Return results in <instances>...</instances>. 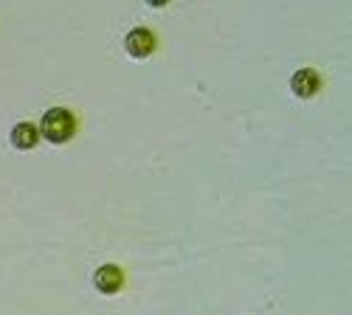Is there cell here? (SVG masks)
Masks as SVG:
<instances>
[{"mask_svg": "<svg viewBox=\"0 0 352 315\" xmlns=\"http://www.w3.org/2000/svg\"><path fill=\"white\" fill-rule=\"evenodd\" d=\"M40 132H43L45 141H51V144H68V141L74 138V132H76L74 113L65 110V107H51L40 121Z\"/></svg>", "mask_w": 352, "mask_h": 315, "instance_id": "1", "label": "cell"}, {"mask_svg": "<svg viewBox=\"0 0 352 315\" xmlns=\"http://www.w3.org/2000/svg\"><path fill=\"white\" fill-rule=\"evenodd\" d=\"M124 48L127 54L133 56V60H146V56H153L155 48H158V40L155 34L150 32V28H133V32L124 37Z\"/></svg>", "mask_w": 352, "mask_h": 315, "instance_id": "2", "label": "cell"}, {"mask_svg": "<svg viewBox=\"0 0 352 315\" xmlns=\"http://www.w3.org/2000/svg\"><path fill=\"white\" fill-rule=\"evenodd\" d=\"M94 284L96 290L104 293V296H113L124 288V270L119 265H102L96 273H94Z\"/></svg>", "mask_w": 352, "mask_h": 315, "instance_id": "3", "label": "cell"}, {"mask_svg": "<svg viewBox=\"0 0 352 315\" xmlns=\"http://www.w3.org/2000/svg\"><path fill=\"white\" fill-rule=\"evenodd\" d=\"M318 88H321V76L313 68H302L290 76V91L299 99H313L318 93Z\"/></svg>", "mask_w": 352, "mask_h": 315, "instance_id": "4", "label": "cell"}, {"mask_svg": "<svg viewBox=\"0 0 352 315\" xmlns=\"http://www.w3.org/2000/svg\"><path fill=\"white\" fill-rule=\"evenodd\" d=\"M12 147L14 150H34L37 144H40V138H43V132H40V127H34L32 121H20V124H14L12 127Z\"/></svg>", "mask_w": 352, "mask_h": 315, "instance_id": "5", "label": "cell"}, {"mask_svg": "<svg viewBox=\"0 0 352 315\" xmlns=\"http://www.w3.org/2000/svg\"><path fill=\"white\" fill-rule=\"evenodd\" d=\"M146 3H150L153 9H161V6H166V3H169V0H146Z\"/></svg>", "mask_w": 352, "mask_h": 315, "instance_id": "6", "label": "cell"}]
</instances>
